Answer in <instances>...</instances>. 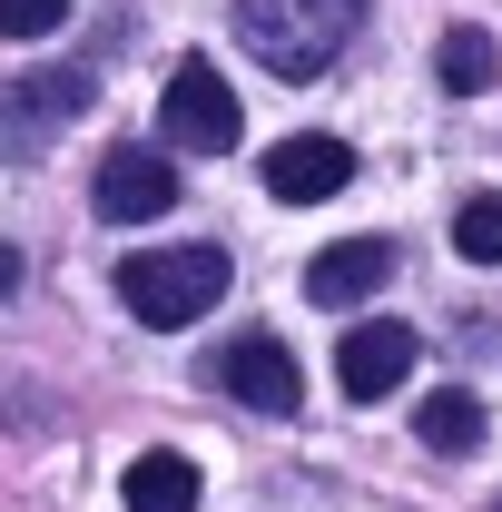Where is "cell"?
Masks as SVG:
<instances>
[{
  "label": "cell",
  "mask_w": 502,
  "mask_h": 512,
  "mask_svg": "<svg viewBox=\"0 0 502 512\" xmlns=\"http://www.w3.org/2000/svg\"><path fill=\"white\" fill-rule=\"evenodd\" d=\"M227 10H237L247 50L276 69V79H315V69H335L345 20H355L365 0H227Z\"/></svg>",
  "instance_id": "obj_1"
},
{
  "label": "cell",
  "mask_w": 502,
  "mask_h": 512,
  "mask_svg": "<svg viewBox=\"0 0 502 512\" xmlns=\"http://www.w3.org/2000/svg\"><path fill=\"white\" fill-rule=\"evenodd\" d=\"M227 296V256L217 247H148L119 266V306L138 325H197Z\"/></svg>",
  "instance_id": "obj_2"
},
{
  "label": "cell",
  "mask_w": 502,
  "mask_h": 512,
  "mask_svg": "<svg viewBox=\"0 0 502 512\" xmlns=\"http://www.w3.org/2000/svg\"><path fill=\"white\" fill-rule=\"evenodd\" d=\"M89 99H99L89 69H30V79H10L0 89V158H40L69 119H89Z\"/></svg>",
  "instance_id": "obj_3"
},
{
  "label": "cell",
  "mask_w": 502,
  "mask_h": 512,
  "mask_svg": "<svg viewBox=\"0 0 502 512\" xmlns=\"http://www.w3.org/2000/svg\"><path fill=\"white\" fill-rule=\"evenodd\" d=\"M158 128H168L188 158H227V148H237V89L207 60H178V79L158 89Z\"/></svg>",
  "instance_id": "obj_4"
},
{
  "label": "cell",
  "mask_w": 502,
  "mask_h": 512,
  "mask_svg": "<svg viewBox=\"0 0 502 512\" xmlns=\"http://www.w3.org/2000/svg\"><path fill=\"white\" fill-rule=\"evenodd\" d=\"M207 375L227 384L237 404H256V414H296V394H306V375H296V355H286L276 335H227Z\"/></svg>",
  "instance_id": "obj_5"
},
{
  "label": "cell",
  "mask_w": 502,
  "mask_h": 512,
  "mask_svg": "<svg viewBox=\"0 0 502 512\" xmlns=\"http://www.w3.org/2000/svg\"><path fill=\"white\" fill-rule=\"evenodd\" d=\"M345 178H355V148H345V138H276V148H266V197H276V207H315V197H335L345 188Z\"/></svg>",
  "instance_id": "obj_6"
},
{
  "label": "cell",
  "mask_w": 502,
  "mask_h": 512,
  "mask_svg": "<svg viewBox=\"0 0 502 512\" xmlns=\"http://www.w3.org/2000/svg\"><path fill=\"white\" fill-rule=\"evenodd\" d=\"M99 217H119V227H138V217H158V207H178V168L158 158V148H109L99 158Z\"/></svg>",
  "instance_id": "obj_7"
},
{
  "label": "cell",
  "mask_w": 502,
  "mask_h": 512,
  "mask_svg": "<svg viewBox=\"0 0 502 512\" xmlns=\"http://www.w3.org/2000/svg\"><path fill=\"white\" fill-rule=\"evenodd\" d=\"M404 375H414V325H355V335L335 345V384H345L355 404H384Z\"/></svg>",
  "instance_id": "obj_8"
},
{
  "label": "cell",
  "mask_w": 502,
  "mask_h": 512,
  "mask_svg": "<svg viewBox=\"0 0 502 512\" xmlns=\"http://www.w3.org/2000/svg\"><path fill=\"white\" fill-rule=\"evenodd\" d=\"M384 276H394V247H384V237H345V247H325L306 266V296L335 316V306H365Z\"/></svg>",
  "instance_id": "obj_9"
},
{
  "label": "cell",
  "mask_w": 502,
  "mask_h": 512,
  "mask_svg": "<svg viewBox=\"0 0 502 512\" xmlns=\"http://www.w3.org/2000/svg\"><path fill=\"white\" fill-rule=\"evenodd\" d=\"M119 503L128 512H197V463L188 453H138L128 483H119Z\"/></svg>",
  "instance_id": "obj_10"
},
{
  "label": "cell",
  "mask_w": 502,
  "mask_h": 512,
  "mask_svg": "<svg viewBox=\"0 0 502 512\" xmlns=\"http://www.w3.org/2000/svg\"><path fill=\"white\" fill-rule=\"evenodd\" d=\"M414 434H424V453H443V463H453V453L483 444V404H473L463 384H443V394H424V404H414Z\"/></svg>",
  "instance_id": "obj_11"
},
{
  "label": "cell",
  "mask_w": 502,
  "mask_h": 512,
  "mask_svg": "<svg viewBox=\"0 0 502 512\" xmlns=\"http://www.w3.org/2000/svg\"><path fill=\"white\" fill-rule=\"evenodd\" d=\"M443 89H493V69H502V50H493V30H473V20H463V30H443Z\"/></svg>",
  "instance_id": "obj_12"
},
{
  "label": "cell",
  "mask_w": 502,
  "mask_h": 512,
  "mask_svg": "<svg viewBox=\"0 0 502 512\" xmlns=\"http://www.w3.org/2000/svg\"><path fill=\"white\" fill-rule=\"evenodd\" d=\"M453 247L473 256V266H502V188H493V197H473V207L453 217Z\"/></svg>",
  "instance_id": "obj_13"
},
{
  "label": "cell",
  "mask_w": 502,
  "mask_h": 512,
  "mask_svg": "<svg viewBox=\"0 0 502 512\" xmlns=\"http://www.w3.org/2000/svg\"><path fill=\"white\" fill-rule=\"evenodd\" d=\"M60 20H69V0H0V30L10 40H50Z\"/></svg>",
  "instance_id": "obj_14"
},
{
  "label": "cell",
  "mask_w": 502,
  "mask_h": 512,
  "mask_svg": "<svg viewBox=\"0 0 502 512\" xmlns=\"http://www.w3.org/2000/svg\"><path fill=\"white\" fill-rule=\"evenodd\" d=\"M0 296H20V247H0Z\"/></svg>",
  "instance_id": "obj_15"
},
{
  "label": "cell",
  "mask_w": 502,
  "mask_h": 512,
  "mask_svg": "<svg viewBox=\"0 0 502 512\" xmlns=\"http://www.w3.org/2000/svg\"><path fill=\"white\" fill-rule=\"evenodd\" d=\"M493 512H502V503H493Z\"/></svg>",
  "instance_id": "obj_16"
}]
</instances>
